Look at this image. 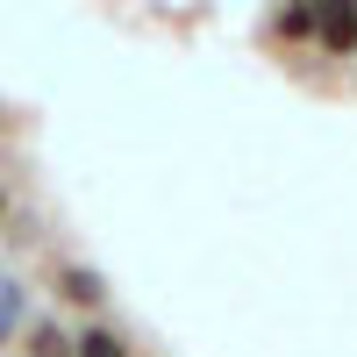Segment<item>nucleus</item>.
I'll use <instances>...</instances> for the list:
<instances>
[{
	"instance_id": "f257e3e1",
	"label": "nucleus",
	"mask_w": 357,
	"mask_h": 357,
	"mask_svg": "<svg viewBox=\"0 0 357 357\" xmlns=\"http://www.w3.org/2000/svg\"><path fill=\"white\" fill-rule=\"evenodd\" d=\"M314 29H321V43H329V50H350V43H357V15H336V8H329V15H314Z\"/></svg>"
},
{
	"instance_id": "f03ea898",
	"label": "nucleus",
	"mask_w": 357,
	"mask_h": 357,
	"mask_svg": "<svg viewBox=\"0 0 357 357\" xmlns=\"http://www.w3.org/2000/svg\"><path fill=\"white\" fill-rule=\"evenodd\" d=\"M72 350H79V357H129V343L114 336V329H93V336H79Z\"/></svg>"
},
{
	"instance_id": "7ed1b4c3",
	"label": "nucleus",
	"mask_w": 357,
	"mask_h": 357,
	"mask_svg": "<svg viewBox=\"0 0 357 357\" xmlns=\"http://www.w3.org/2000/svg\"><path fill=\"white\" fill-rule=\"evenodd\" d=\"M29 350H36V357H72V343H65V336H57V329H50V321H43V329H36V336H29Z\"/></svg>"
},
{
	"instance_id": "20e7f679",
	"label": "nucleus",
	"mask_w": 357,
	"mask_h": 357,
	"mask_svg": "<svg viewBox=\"0 0 357 357\" xmlns=\"http://www.w3.org/2000/svg\"><path fill=\"white\" fill-rule=\"evenodd\" d=\"M65 301H100V279L93 272H65Z\"/></svg>"
},
{
	"instance_id": "39448f33",
	"label": "nucleus",
	"mask_w": 357,
	"mask_h": 357,
	"mask_svg": "<svg viewBox=\"0 0 357 357\" xmlns=\"http://www.w3.org/2000/svg\"><path fill=\"white\" fill-rule=\"evenodd\" d=\"M307 29H314V15L301 8V15H279V36H307Z\"/></svg>"
},
{
	"instance_id": "423d86ee",
	"label": "nucleus",
	"mask_w": 357,
	"mask_h": 357,
	"mask_svg": "<svg viewBox=\"0 0 357 357\" xmlns=\"http://www.w3.org/2000/svg\"><path fill=\"white\" fill-rule=\"evenodd\" d=\"M15 307H22V301H15V286L0 279V336H8V321H15Z\"/></svg>"
}]
</instances>
